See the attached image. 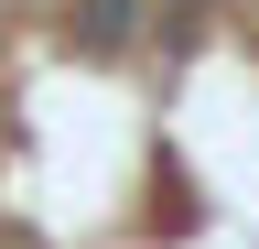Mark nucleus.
<instances>
[{
	"mask_svg": "<svg viewBox=\"0 0 259 249\" xmlns=\"http://www.w3.org/2000/svg\"><path fill=\"white\" fill-rule=\"evenodd\" d=\"M76 22L97 44H141V22H151V0H76Z\"/></svg>",
	"mask_w": 259,
	"mask_h": 249,
	"instance_id": "1",
	"label": "nucleus"
},
{
	"mask_svg": "<svg viewBox=\"0 0 259 249\" xmlns=\"http://www.w3.org/2000/svg\"><path fill=\"white\" fill-rule=\"evenodd\" d=\"M205 33V0H151V44H194Z\"/></svg>",
	"mask_w": 259,
	"mask_h": 249,
	"instance_id": "2",
	"label": "nucleus"
}]
</instances>
